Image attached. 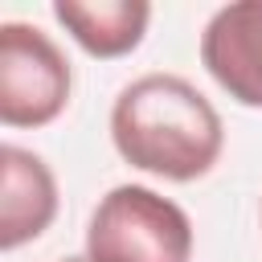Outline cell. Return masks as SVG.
Masks as SVG:
<instances>
[{
  "instance_id": "obj_1",
  "label": "cell",
  "mask_w": 262,
  "mask_h": 262,
  "mask_svg": "<svg viewBox=\"0 0 262 262\" xmlns=\"http://www.w3.org/2000/svg\"><path fill=\"white\" fill-rule=\"evenodd\" d=\"M111 139L119 156L164 180H196L221 156V115L176 74H143L119 90L111 106Z\"/></svg>"
},
{
  "instance_id": "obj_2",
  "label": "cell",
  "mask_w": 262,
  "mask_h": 262,
  "mask_svg": "<svg viewBox=\"0 0 262 262\" xmlns=\"http://www.w3.org/2000/svg\"><path fill=\"white\" fill-rule=\"evenodd\" d=\"M86 258L90 262H188L192 221L176 201L143 184H119L98 201L90 217Z\"/></svg>"
},
{
  "instance_id": "obj_3",
  "label": "cell",
  "mask_w": 262,
  "mask_h": 262,
  "mask_svg": "<svg viewBox=\"0 0 262 262\" xmlns=\"http://www.w3.org/2000/svg\"><path fill=\"white\" fill-rule=\"evenodd\" d=\"M70 102V61L37 29L0 25V119L8 127H45Z\"/></svg>"
},
{
  "instance_id": "obj_4",
  "label": "cell",
  "mask_w": 262,
  "mask_h": 262,
  "mask_svg": "<svg viewBox=\"0 0 262 262\" xmlns=\"http://www.w3.org/2000/svg\"><path fill=\"white\" fill-rule=\"evenodd\" d=\"M201 61L229 98L262 106V0L217 8L201 33Z\"/></svg>"
},
{
  "instance_id": "obj_5",
  "label": "cell",
  "mask_w": 262,
  "mask_h": 262,
  "mask_svg": "<svg viewBox=\"0 0 262 262\" xmlns=\"http://www.w3.org/2000/svg\"><path fill=\"white\" fill-rule=\"evenodd\" d=\"M57 213V180L41 156L4 143L0 147V246L16 250L20 242L49 229Z\"/></svg>"
},
{
  "instance_id": "obj_6",
  "label": "cell",
  "mask_w": 262,
  "mask_h": 262,
  "mask_svg": "<svg viewBox=\"0 0 262 262\" xmlns=\"http://www.w3.org/2000/svg\"><path fill=\"white\" fill-rule=\"evenodd\" d=\"M53 16L74 33V41L94 57L131 53L151 20L147 0H57Z\"/></svg>"
},
{
  "instance_id": "obj_7",
  "label": "cell",
  "mask_w": 262,
  "mask_h": 262,
  "mask_svg": "<svg viewBox=\"0 0 262 262\" xmlns=\"http://www.w3.org/2000/svg\"><path fill=\"white\" fill-rule=\"evenodd\" d=\"M66 262H90V258H66Z\"/></svg>"
}]
</instances>
